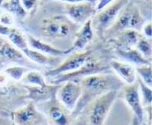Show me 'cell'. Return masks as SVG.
<instances>
[{
  "instance_id": "obj_35",
  "label": "cell",
  "mask_w": 152,
  "mask_h": 125,
  "mask_svg": "<svg viewBox=\"0 0 152 125\" xmlns=\"http://www.w3.org/2000/svg\"><path fill=\"white\" fill-rule=\"evenodd\" d=\"M48 1H60V2H67V3H78L82 2H88L95 5L97 0H48Z\"/></svg>"
},
{
  "instance_id": "obj_22",
  "label": "cell",
  "mask_w": 152,
  "mask_h": 125,
  "mask_svg": "<svg viewBox=\"0 0 152 125\" xmlns=\"http://www.w3.org/2000/svg\"><path fill=\"white\" fill-rule=\"evenodd\" d=\"M1 7L20 20H24L27 16V12L22 6L20 0H6Z\"/></svg>"
},
{
  "instance_id": "obj_39",
  "label": "cell",
  "mask_w": 152,
  "mask_h": 125,
  "mask_svg": "<svg viewBox=\"0 0 152 125\" xmlns=\"http://www.w3.org/2000/svg\"><path fill=\"white\" fill-rule=\"evenodd\" d=\"M2 15V11H1V9H0V16Z\"/></svg>"
},
{
  "instance_id": "obj_20",
  "label": "cell",
  "mask_w": 152,
  "mask_h": 125,
  "mask_svg": "<svg viewBox=\"0 0 152 125\" xmlns=\"http://www.w3.org/2000/svg\"><path fill=\"white\" fill-rule=\"evenodd\" d=\"M27 44L31 46V49L37 51L54 57H60L63 55H66L65 51L58 50L57 48L52 46L51 44L42 41V40L35 38L34 36L31 35L30 33L27 34Z\"/></svg>"
},
{
  "instance_id": "obj_27",
  "label": "cell",
  "mask_w": 152,
  "mask_h": 125,
  "mask_svg": "<svg viewBox=\"0 0 152 125\" xmlns=\"http://www.w3.org/2000/svg\"><path fill=\"white\" fill-rule=\"evenodd\" d=\"M137 75L149 87H152V67L151 65H144L135 68Z\"/></svg>"
},
{
  "instance_id": "obj_37",
  "label": "cell",
  "mask_w": 152,
  "mask_h": 125,
  "mask_svg": "<svg viewBox=\"0 0 152 125\" xmlns=\"http://www.w3.org/2000/svg\"><path fill=\"white\" fill-rule=\"evenodd\" d=\"M5 1H6V0H0V6H1V5L5 2Z\"/></svg>"
},
{
  "instance_id": "obj_19",
  "label": "cell",
  "mask_w": 152,
  "mask_h": 125,
  "mask_svg": "<svg viewBox=\"0 0 152 125\" xmlns=\"http://www.w3.org/2000/svg\"><path fill=\"white\" fill-rule=\"evenodd\" d=\"M115 36V44L117 45L116 49L120 50H129L133 48L142 37L139 32L135 30L130 29L123 30Z\"/></svg>"
},
{
  "instance_id": "obj_8",
  "label": "cell",
  "mask_w": 152,
  "mask_h": 125,
  "mask_svg": "<svg viewBox=\"0 0 152 125\" xmlns=\"http://www.w3.org/2000/svg\"><path fill=\"white\" fill-rule=\"evenodd\" d=\"M129 2V0H115L101 11L96 13L91 18L92 29L99 35L112 27L116 20L121 9Z\"/></svg>"
},
{
  "instance_id": "obj_40",
  "label": "cell",
  "mask_w": 152,
  "mask_h": 125,
  "mask_svg": "<svg viewBox=\"0 0 152 125\" xmlns=\"http://www.w3.org/2000/svg\"><path fill=\"white\" fill-rule=\"evenodd\" d=\"M2 40V38H0V40Z\"/></svg>"
},
{
  "instance_id": "obj_7",
  "label": "cell",
  "mask_w": 152,
  "mask_h": 125,
  "mask_svg": "<svg viewBox=\"0 0 152 125\" xmlns=\"http://www.w3.org/2000/svg\"><path fill=\"white\" fill-rule=\"evenodd\" d=\"M35 105L38 111L45 115L47 125H75L71 111L65 107L57 98L35 103Z\"/></svg>"
},
{
  "instance_id": "obj_13",
  "label": "cell",
  "mask_w": 152,
  "mask_h": 125,
  "mask_svg": "<svg viewBox=\"0 0 152 125\" xmlns=\"http://www.w3.org/2000/svg\"><path fill=\"white\" fill-rule=\"evenodd\" d=\"M81 94L79 82L67 81L61 84L56 93V98L69 111H73Z\"/></svg>"
},
{
  "instance_id": "obj_3",
  "label": "cell",
  "mask_w": 152,
  "mask_h": 125,
  "mask_svg": "<svg viewBox=\"0 0 152 125\" xmlns=\"http://www.w3.org/2000/svg\"><path fill=\"white\" fill-rule=\"evenodd\" d=\"M119 91H111L95 99L74 119L75 125H104Z\"/></svg>"
},
{
  "instance_id": "obj_34",
  "label": "cell",
  "mask_w": 152,
  "mask_h": 125,
  "mask_svg": "<svg viewBox=\"0 0 152 125\" xmlns=\"http://www.w3.org/2000/svg\"><path fill=\"white\" fill-rule=\"evenodd\" d=\"M13 28V27H12L2 25V24L0 23V35L7 36V37H8L9 34L10 33L11 31H12Z\"/></svg>"
},
{
  "instance_id": "obj_36",
  "label": "cell",
  "mask_w": 152,
  "mask_h": 125,
  "mask_svg": "<svg viewBox=\"0 0 152 125\" xmlns=\"http://www.w3.org/2000/svg\"><path fill=\"white\" fill-rule=\"evenodd\" d=\"M130 125H140V124L139 121H138V119L133 115V117H132V120H131V123H130Z\"/></svg>"
},
{
  "instance_id": "obj_16",
  "label": "cell",
  "mask_w": 152,
  "mask_h": 125,
  "mask_svg": "<svg viewBox=\"0 0 152 125\" xmlns=\"http://www.w3.org/2000/svg\"><path fill=\"white\" fill-rule=\"evenodd\" d=\"M94 38V31L91 27V19L87 21L82 27L76 33L75 39L73 40L71 48L66 51V54H69L70 53L75 51H80L88 46Z\"/></svg>"
},
{
  "instance_id": "obj_4",
  "label": "cell",
  "mask_w": 152,
  "mask_h": 125,
  "mask_svg": "<svg viewBox=\"0 0 152 125\" xmlns=\"http://www.w3.org/2000/svg\"><path fill=\"white\" fill-rule=\"evenodd\" d=\"M111 60L112 59H108L104 54H98V55H96L94 51L91 57L79 69L47 79L46 82L48 84L61 85L67 81L80 82V80L83 78L91 75L113 72H111L112 69L110 68Z\"/></svg>"
},
{
  "instance_id": "obj_2",
  "label": "cell",
  "mask_w": 152,
  "mask_h": 125,
  "mask_svg": "<svg viewBox=\"0 0 152 125\" xmlns=\"http://www.w3.org/2000/svg\"><path fill=\"white\" fill-rule=\"evenodd\" d=\"M78 26L71 21L67 16L66 17L63 15H58L43 18L40 21L37 30L38 35L45 39L42 41L50 42L52 44V46L54 47V44L57 42H60L61 45L63 41H66L67 44L71 40L73 41ZM60 50H62L61 46Z\"/></svg>"
},
{
  "instance_id": "obj_5",
  "label": "cell",
  "mask_w": 152,
  "mask_h": 125,
  "mask_svg": "<svg viewBox=\"0 0 152 125\" xmlns=\"http://www.w3.org/2000/svg\"><path fill=\"white\" fill-rule=\"evenodd\" d=\"M27 96V90L20 82L7 79L0 83V114L10 117L15 111L29 101Z\"/></svg>"
},
{
  "instance_id": "obj_32",
  "label": "cell",
  "mask_w": 152,
  "mask_h": 125,
  "mask_svg": "<svg viewBox=\"0 0 152 125\" xmlns=\"http://www.w3.org/2000/svg\"><path fill=\"white\" fill-rule=\"evenodd\" d=\"M0 125H17L10 117L2 116L0 114Z\"/></svg>"
},
{
  "instance_id": "obj_15",
  "label": "cell",
  "mask_w": 152,
  "mask_h": 125,
  "mask_svg": "<svg viewBox=\"0 0 152 125\" xmlns=\"http://www.w3.org/2000/svg\"><path fill=\"white\" fill-rule=\"evenodd\" d=\"M27 91V100L34 103H44L56 98V93L60 85L47 84L45 86H38L31 85H23Z\"/></svg>"
},
{
  "instance_id": "obj_9",
  "label": "cell",
  "mask_w": 152,
  "mask_h": 125,
  "mask_svg": "<svg viewBox=\"0 0 152 125\" xmlns=\"http://www.w3.org/2000/svg\"><path fill=\"white\" fill-rule=\"evenodd\" d=\"M94 51V50H87L70 53L69 56L60 63V65L54 69H48L43 73V75L47 79H49L63 73L76 71L84 65V63L91 57Z\"/></svg>"
},
{
  "instance_id": "obj_38",
  "label": "cell",
  "mask_w": 152,
  "mask_h": 125,
  "mask_svg": "<svg viewBox=\"0 0 152 125\" xmlns=\"http://www.w3.org/2000/svg\"><path fill=\"white\" fill-rule=\"evenodd\" d=\"M2 41H3V40H0V45H1V44H2Z\"/></svg>"
},
{
  "instance_id": "obj_6",
  "label": "cell",
  "mask_w": 152,
  "mask_h": 125,
  "mask_svg": "<svg viewBox=\"0 0 152 125\" xmlns=\"http://www.w3.org/2000/svg\"><path fill=\"white\" fill-rule=\"evenodd\" d=\"M144 23V18L139 7L130 1L121 9L114 23L104 33L108 36H115L126 30H135L139 32Z\"/></svg>"
},
{
  "instance_id": "obj_24",
  "label": "cell",
  "mask_w": 152,
  "mask_h": 125,
  "mask_svg": "<svg viewBox=\"0 0 152 125\" xmlns=\"http://www.w3.org/2000/svg\"><path fill=\"white\" fill-rule=\"evenodd\" d=\"M9 40H10L11 43L13 44L14 47L19 49L20 51H23L24 49L28 48L27 38L23 36V34L19 30L16 29L13 27L12 31L8 36Z\"/></svg>"
},
{
  "instance_id": "obj_14",
  "label": "cell",
  "mask_w": 152,
  "mask_h": 125,
  "mask_svg": "<svg viewBox=\"0 0 152 125\" xmlns=\"http://www.w3.org/2000/svg\"><path fill=\"white\" fill-rule=\"evenodd\" d=\"M121 90H123L124 99L133 111V115L138 119L140 124H141L144 117V110L141 104V99L137 82L136 81L134 83L129 85L126 84Z\"/></svg>"
},
{
  "instance_id": "obj_25",
  "label": "cell",
  "mask_w": 152,
  "mask_h": 125,
  "mask_svg": "<svg viewBox=\"0 0 152 125\" xmlns=\"http://www.w3.org/2000/svg\"><path fill=\"white\" fill-rule=\"evenodd\" d=\"M137 82L139 85L140 92L141 94L142 100L141 104L143 107H147V106H151L152 103V90L151 88L149 87L148 85H146L141 79L137 76Z\"/></svg>"
},
{
  "instance_id": "obj_11",
  "label": "cell",
  "mask_w": 152,
  "mask_h": 125,
  "mask_svg": "<svg viewBox=\"0 0 152 125\" xmlns=\"http://www.w3.org/2000/svg\"><path fill=\"white\" fill-rule=\"evenodd\" d=\"M97 13L95 5L88 2L66 3L64 6V13L73 23L80 25L91 20Z\"/></svg>"
},
{
  "instance_id": "obj_30",
  "label": "cell",
  "mask_w": 152,
  "mask_h": 125,
  "mask_svg": "<svg viewBox=\"0 0 152 125\" xmlns=\"http://www.w3.org/2000/svg\"><path fill=\"white\" fill-rule=\"evenodd\" d=\"M22 6L27 12L32 10L36 6L38 0H20Z\"/></svg>"
},
{
  "instance_id": "obj_17",
  "label": "cell",
  "mask_w": 152,
  "mask_h": 125,
  "mask_svg": "<svg viewBox=\"0 0 152 125\" xmlns=\"http://www.w3.org/2000/svg\"><path fill=\"white\" fill-rule=\"evenodd\" d=\"M23 54L27 57L30 61L34 63L37 65H41V66H48L50 69H54L58 65H60V63L63 61V59L60 57H54L50 56L48 54H43L42 52L37 51L35 50L27 48L22 51Z\"/></svg>"
},
{
  "instance_id": "obj_28",
  "label": "cell",
  "mask_w": 152,
  "mask_h": 125,
  "mask_svg": "<svg viewBox=\"0 0 152 125\" xmlns=\"http://www.w3.org/2000/svg\"><path fill=\"white\" fill-rule=\"evenodd\" d=\"M136 49L139 51L145 59L151 61L152 48L151 39L144 38L142 36L140 39L138 40L137 44H136Z\"/></svg>"
},
{
  "instance_id": "obj_21",
  "label": "cell",
  "mask_w": 152,
  "mask_h": 125,
  "mask_svg": "<svg viewBox=\"0 0 152 125\" xmlns=\"http://www.w3.org/2000/svg\"><path fill=\"white\" fill-rule=\"evenodd\" d=\"M115 54L121 59L127 61L130 65H135L136 67L151 64V61L145 59L137 49L134 48H131L129 50L116 49Z\"/></svg>"
},
{
  "instance_id": "obj_10",
  "label": "cell",
  "mask_w": 152,
  "mask_h": 125,
  "mask_svg": "<svg viewBox=\"0 0 152 125\" xmlns=\"http://www.w3.org/2000/svg\"><path fill=\"white\" fill-rule=\"evenodd\" d=\"M10 117L17 125H47L45 115L38 111L35 103L30 100L15 111Z\"/></svg>"
},
{
  "instance_id": "obj_12",
  "label": "cell",
  "mask_w": 152,
  "mask_h": 125,
  "mask_svg": "<svg viewBox=\"0 0 152 125\" xmlns=\"http://www.w3.org/2000/svg\"><path fill=\"white\" fill-rule=\"evenodd\" d=\"M0 64L9 61L16 63L17 65L26 67L29 69H33L36 71L41 70V68L27 59L21 51L6 41H2L0 45Z\"/></svg>"
},
{
  "instance_id": "obj_18",
  "label": "cell",
  "mask_w": 152,
  "mask_h": 125,
  "mask_svg": "<svg viewBox=\"0 0 152 125\" xmlns=\"http://www.w3.org/2000/svg\"><path fill=\"white\" fill-rule=\"evenodd\" d=\"M110 68L115 75L127 85L134 83L137 81V72L135 67L129 63H123L112 59L110 61Z\"/></svg>"
},
{
  "instance_id": "obj_33",
  "label": "cell",
  "mask_w": 152,
  "mask_h": 125,
  "mask_svg": "<svg viewBox=\"0 0 152 125\" xmlns=\"http://www.w3.org/2000/svg\"><path fill=\"white\" fill-rule=\"evenodd\" d=\"M142 29H143V32H144L146 38H148V39H151L152 37L151 23V22L148 23L144 27H142Z\"/></svg>"
},
{
  "instance_id": "obj_31",
  "label": "cell",
  "mask_w": 152,
  "mask_h": 125,
  "mask_svg": "<svg viewBox=\"0 0 152 125\" xmlns=\"http://www.w3.org/2000/svg\"><path fill=\"white\" fill-rule=\"evenodd\" d=\"M115 1V0H98V5L96 6V10H97V12L101 11L104 7H106L107 6H108L111 3H113Z\"/></svg>"
},
{
  "instance_id": "obj_29",
  "label": "cell",
  "mask_w": 152,
  "mask_h": 125,
  "mask_svg": "<svg viewBox=\"0 0 152 125\" xmlns=\"http://www.w3.org/2000/svg\"><path fill=\"white\" fill-rule=\"evenodd\" d=\"M0 23L2 25L11 27L13 23V16L10 13H3L0 16Z\"/></svg>"
},
{
  "instance_id": "obj_1",
  "label": "cell",
  "mask_w": 152,
  "mask_h": 125,
  "mask_svg": "<svg viewBox=\"0 0 152 125\" xmlns=\"http://www.w3.org/2000/svg\"><path fill=\"white\" fill-rule=\"evenodd\" d=\"M81 94L71 112L75 119L80 112L90 103L111 91H119L125 85L120 79L113 72L101 73L86 76L80 80Z\"/></svg>"
},
{
  "instance_id": "obj_23",
  "label": "cell",
  "mask_w": 152,
  "mask_h": 125,
  "mask_svg": "<svg viewBox=\"0 0 152 125\" xmlns=\"http://www.w3.org/2000/svg\"><path fill=\"white\" fill-rule=\"evenodd\" d=\"M20 82L23 85L38 86H43L48 84L44 75L39 71H36V70H32V71L30 70L28 72L23 75Z\"/></svg>"
},
{
  "instance_id": "obj_26",
  "label": "cell",
  "mask_w": 152,
  "mask_h": 125,
  "mask_svg": "<svg viewBox=\"0 0 152 125\" xmlns=\"http://www.w3.org/2000/svg\"><path fill=\"white\" fill-rule=\"evenodd\" d=\"M30 71L29 69H27L26 67L21 66V65H14V66H10L5 69L3 72L6 75L12 79L16 82H20L23 76L25 75L26 73Z\"/></svg>"
}]
</instances>
